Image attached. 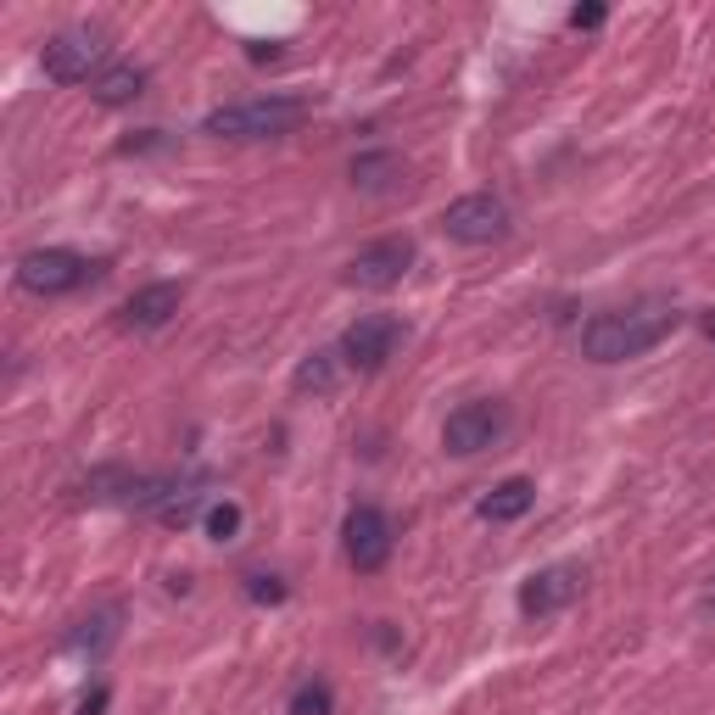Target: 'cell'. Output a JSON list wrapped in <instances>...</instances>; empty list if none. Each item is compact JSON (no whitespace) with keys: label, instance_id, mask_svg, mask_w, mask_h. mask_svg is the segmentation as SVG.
I'll use <instances>...</instances> for the list:
<instances>
[{"label":"cell","instance_id":"8992f818","mask_svg":"<svg viewBox=\"0 0 715 715\" xmlns=\"http://www.w3.org/2000/svg\"><path fill=\"white\" fill-rule=\"evenodd\" d=\"M397 347H402V319H391V314H364L358 325H347V336H341V364L347 370H358V375H375V370H386L391 358H397Z\"/></svg>","mask_w":715,"mask_h":715},{"label":"cell","instance_id":"6da1fadb","mask_svg":"<svg viewBox=\"0 0 715 715\" xmlns=\"http://www.w3.org/2000/svg\"><path fill=\"white\" fill-rule=\"evenodd\" d=\"M677 325H682L677 303H666V296H643V303H632V308L592 314L581 325V352L592 358V364H626V358H643L648 347H660Z\"/></svg>","mask_w":715,"mask_h":715},{"label":"cell","instance_id":"3957f363","mask_svg":"<svg viewBox=\"0 0 715 715\" xmlns=\"http://www.w3.org/2000/svg\"><path fill=\"white\" fill-rule=\"evenodd\" d=\"M106 63H112V56H106V34L101 29H63L39 50V68H45L50 84H90Z\"/></svg>","mask_w":715,"mask_h":715},{"label":"cell","instance_id":"5bb4252c","mask_svg":"<svg viewBox=\"0 0 715 715\" xmlns=\"http://www.w3.org/2000/svg\"><path fill=\"white\" fill-rule=\"evenodd\" d=\"M531 503H536V487L525 481V475H509V481H498V487L481 498V520H492V525H509V520L531 514Z\"/></svg>","mask_w":715,"mask_h":715},{"label":"cell","instance_id":"9a60e30c","mask_svg":"<svg viewBox=\"0 0 715 715\" xmlns=\"http://www.w3.org/2000/svg\"><path fill=\"white\" fill-rule=\"evenodd\" d=\"M341 352H308L296 364V391H336L341 386Z\"/></svg>","mask_w":715,"mask_h":715},{"label":"cell","instance_id":"7a4b0ae2","mask_svg":"<svg viewBox=\"0 0 715 715\" xmlns=\"http://www.w3.org/2000/svg\"><path fill=\"white\" fill-rule=\"evenodd\" d=\"M314 106L303 95H258V101H229L218 112L202 117V135L213 140H235V146H247V140H280L291 135L296 124H303Z\"/></svg>","mask_w":715,"mask_h":715},{"label":"cell","instance_id":"ac0fdd59","mask_svg":"<svg viewBox=\"0 0 715 715\" xmlns=\"http://www.w3.org/2000/svg\"><path fill=\"white\" fill-rule=\"evenodd\" d=\"M207 536H213V543H235V536H241V503H213L207 509Z\"/></svg>","mask_w":715,"mask_h":715},{"label":"cell","instance_id":"ba28073f","mask_svg":"<svg viewBox=\"0 0 715 715\" xmlns=\"http://www.w3.org/2000/svg\"><path fill=\"white\" fill-rule=\"evenodd\" d=\"M408 269H413V241H408V235H381V241H370L364 252L347 263V285H358V291H391V285H402Z\"/></svg>","mask_w":715,"mask_h":715},{"label":"cell","instance_id":"ffe728a7","mask_svg":"<svg viewBox=\"0 0 715 715\" xmlns=\"http://www.w3.org/2000/svg\"><path fill=\"white\" fill-rule=\"evenodd\" d=\"M247 599L252 604H285V581L280 576H247Z\"/></svg>","mask_w":715,"mask_h":715},{"label":"cell","instance_id":"d6986e66","mask_svg":"<svg viewBox=\"0 0 715 715\" xmlns=\"http://www.w3.org/2000/svg\"><path fill=\"white\" fill-rule=\"evenodd\" d=\"M196 509H202V492H191V487H179V492H173V498H168V503L157 509V520H162V525H185V520H191Z\"/></svg>","mask_w":715,"mask_h":715},{"label":"cell","instance_id":"4fadbf2b","mask_svg":"<svg viewBox=\"0 0 715 715\" xmlns=\"http://www.w3.org/2000/svg\"><path fill=\"white\" fill-rule=\"evenodd\" d=\"M90 95L101 106H129L135 95H146V68L140 63H106L95 79H90Z\"/></svg>","mask_w":715,"mask_h":715},{"label":"cell","instance_id":"9c48e42d","mask_svg":"<svg viewBox=\"0 0 715 715\" xmlns=\"http://www.w3.org/2000/svg\"><path fill=\"white\" fill-rule=\"evenodd\" d=\"M341 536H347V565H352L358 576H375V570L391 559V520H386V509H375V503H358V509L347 514Z\"/></svg>","mask_w":715,"mask_h":715},{"label":"cell","instance_id":"7c38bea8","mask_svg":"<svg viewBox=\"0 0 715 715\" xmlns=\"http://www.w3.org/2000/svg\"><path fill=\"white\" fill-rule=\"evenodd\" d=\"M402 157L397 151H364L352 162V185L364 191V196H391V191H402Z\"/></svg>","mask_w":715,"mask_h":715},{"label":"cell","instance_id":"52a82bcc","mask_svg":"<svg viewBox=\"0 0 715 715\" xmlns=\"http://www.w3.org/2000/svg\"><path fill=\"white\" fill-rule=\"evenodd\" d=\"M90 280V258L68 252V247H34L18 258V285L34 296H68Z\"/></svg>","mask_w":715,"mask_h":715},{"label":"cell","instance_id":"7402d4cb","mask_svg":"<svg viewBox=\"0 0 715 715\" xmlns=\"http://www.w3.org/2000/svg\"><path fill=\"white\" fill-rule=\"evenodd\" d=\"M106 710V688H90L84 699H79V715H101Z\"/></svg>","mask_w":715,"mask_h":715},{"label":"cell","instance_id":"277c9868","mask_svg":"<svg viewBox=\"0 0 715 715\" xmlns=\"http://www.w3.org/2000/svg\"><path fill=\"white\" fill-rule=\"evenodd\" d=\"M442 235L458 247H492L509 235V202L492 196V191H469V196L442 207Z\"/></svg>","mask_w":715,"mask_h":715},{"label":"cell","instance_id":"5b68a950","mask_svg":"<svg viewBox=\"0 0 715 715\" xmlns=\"http://www.w3.org/2000/svg\"><path fill=\"white\" fill-rule=\"evenodd\" d=\"M509 431V408L492 402V397H475V402H458L447 413V425H442V447L453 458H475V453H487L492 442H503Z\"/></svg>","mask_w":715,"mask_h":715},{"label":"cell","instance_id":"2e32d148","mask_svg":"<svg viewBox=\"0 0 715 715\" xmlns=\"http://www.w3.org/2000/svg\"><path fill=\"white\" fill-rule=\"evenodd\" d=\"M112 637H117V610H101L95 621H79V632L68 637V648H73V654H84V648H90V654H101Z\"/></svg>","mask_w":715,"mask_h":715},{"label":"cell","instance_id":"8fae6325","mask_svg":"<svg viewBox=\"0 0 715 715\" xmlns=\"http://www.w3.org/2000/svg\"><path fill=\"white\" fill-rule=\"evenodd\" d=\"M179 308H185V285H179V280H157V285H140L124 303V325L129 330H162Z\"/></svg>","mask_w":715,"mask_h":715},{"label":"cell","instance_id":"cb8c5ba5","mask_svg":"<svg viewBox=\"0 0 715 715\" xmlns=\"http://www.w3.org/2000/svg\"><path fill=\"white\" fill-rule=\"evenodd\" d=\"M704 599H710V610H715V581H710V592H704Z\"/></svg>","mask_w":715,"mask_h":715},{"label":"cell","instance_id":"44dd1931","mask_svg":"<svg viewBox=\"0 0 715 715\" xmlns=\"http://www.w3.org/2000/svg\"><path fill=\"white\" fill-rule=\"evenodd\" d=\"M604 23V7H576L570 12V29H599Z\"/></svg>","mask_w":715,"mask_h":715},{"label":"cell","instance_id":"e0dca14e","mask_svg":"<svg viewBox=\"0 0 715 715\" xmlns=\"http://www.w3.org/2000/svg\"><path fill=\"white\" fill-rule=\"evenodd\" d=\"M336 710V693H330V682H303L291 693V715H330Z\"/></svg>","mask_w":715,"mask_h":715},{"label":"cell","instance_id":"603a6c76","mask_svg":"<svg viewBox=\"0 0 715 715\" xmlns=\"http://www.w3.org/2000/svg\"><path fill=\"white\" fill-rule=\"evenodd\" d=\"M699 325H704V336H710V341H715V308H710V314H704V319H699Z\"/></svg>","mask_w":715,"mask_h":715},{"label":"cell","instance_id":"30bf717a","mask_svg":"<svg viewBox=\"0 0 715 715\" xmlns=\"http://www.w3.org/2000/svg\"><path fill=\"white\" fill-rule=\"evenodd\" d=\"M581 599V565H548V570H536V576H525V587H520V610L525 615H559L565 604H576Z\"/></svg>","mask_w":715,"mask_h":715}]
</instances>
